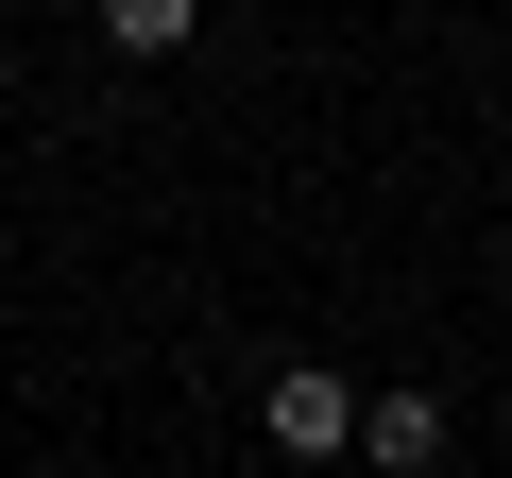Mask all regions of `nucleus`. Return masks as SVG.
<instances>
[{"mask_svg":"<svg viewBox=\"0 0 512 478\" xmlns=\"http://www.w3.org/2000/svg\"><path fill=\"white\" fill-rule=\"evenodd\" d=\"M256 444L274 461H359V376L342 359H274L256 376Z\"/></svg>","mask_w":512,"mask_h":478,"instance_id":"1","label":"nucleus"},{"mask_svg":"<svg viewBox=\"0 0 512 478\" xmlns=\"http://www.w3.org/2000/svg\"><path fill=\"white\" fill-rule=\"evenodd\" d=\"M444 444H461V427H444V393H359V461H376V478H427Z\"/></svg>","mask_w":512,"mask_h":478,"instance_id":"2","label":"nucleus"},{"mask_svg":"<svg viewBox=\"0 0 512 478\" xmlns=\"http://www.w3.org/2000/svg\"><path fill=\"white\" fill-rule=\"evenodd\" d=\"M188 35H205V0H103V52L120 69H171Z\"/></svg>","mask_w":512,"mask_h":478,"instance_id":"3","label":"nucleus"}]
</instances>
